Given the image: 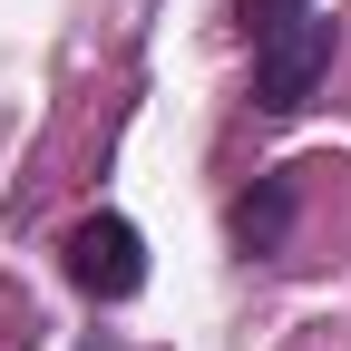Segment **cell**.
Listing matches in <instances>:
<instances>
[{
	"mask_svg": "<svg viewBox=\"0 0 351 351\" xmlns=\"http://www.w3.org/2000/svg\"><path fill=\"white\" fill-rule=\"evenodd\" d=\"M283 225H293V176H263V186L234 205V244H244V254H274Z\"/></svg>",
	"mask_w": 351,
	"mask_h": 351,
	"instance_id": "3",
	"label": "cell"
},
{
	"mask_svg": "<svg viewBox=\"0 0 351 351\" xmlns=\"http://www.w3.org/2000/svg\"><path fill=\"white\" fill-rule=\"evenodd\" d=\"M322 78H332V20H322V10H302V20H283L274 39H254V108H263V117L313 108Z\"/></svg>",
	"mask_w": 351,
	"mask_h": 351,
	"instance_id": "1",
	"label": "cell"
},
{
	"mask_svg": "<svg viewBox=\"0 0 351 351\" xmlns=\"http://www.w3.org/2000/svg\"><path fill=\"white\" fill-rule=\"evenodd\" d=\"M69 283L98 293V302H127V293L147 283V244H137V225H127V215H88V225L69 234Z\"/></svg>",
	"mask_w": 351,
	"mask_h": 351,
	"instance_id": "2",
	"label": "cell"
},
{
	"mask_svg": "<svg viewBox=\"0 0 351 351\" xmlns=\"http://www.w3.org/2000/svg\"><path fill=\"white\" fill-rule=\"evenodd\" d=\"M234 10H244V29H254V39H274L283 20H302V10H313V0H234Z\"/></svg>",
	"mask_w": 351,
	"mask_h": 351,
	"instance_id": "4",
	"label": "cell"
}]
</instances>
